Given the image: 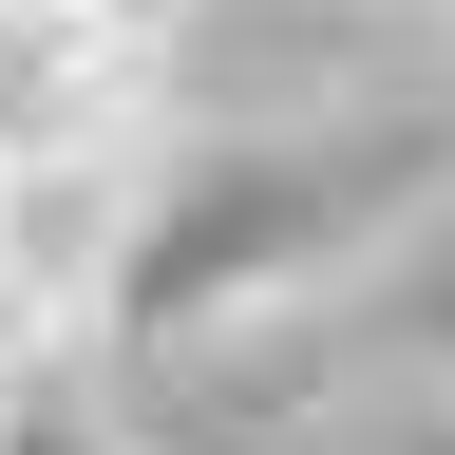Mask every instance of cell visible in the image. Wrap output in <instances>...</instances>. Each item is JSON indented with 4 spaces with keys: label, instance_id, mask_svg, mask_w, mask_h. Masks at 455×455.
Instances as JSON below:
<instances>
[{
    "label": "cell",
    "instance_id": "1",
    "mask_svg": "<svg viewBox=\"0 0 455 455\" xmlns=\"http://www.w3.org/2000/svg\"><path fill=\"white\" fill-rule=\"evenodd\" d=\"M190 0H0V152H95L133 133Z\"/></svg>",
    "mask_w": 455,
    "mask_h": 455
},
{
    "label": "cell",
    "instance_id": "2",
    "mask_svg": "<svg viewBox=\"0 0 455 455\" xmlns=\"http://www.w3.org/2000/svg\"><path fill=\"white\" fill-rule=\"evenodd\" d=\"M114 209H133V133L95 152H0V361H57L114 266Z\"/></svg>",
    "mask_w": 455,
    "mask_h": 455
},
{
    "label": "cell",
    "instance_id": "3",
    "mask_svg": "<svg viewBox=\"0 0 455 455\" xmlns=\"http://www.w3.org/2000/svg\"><path fill=\"white\" fill-rule=\"evenodd\" d=\"M0 455H114V436L57 398V361H0Z\"/></svg>",
    "mask_w": 455,
    "mask_h": 455
}]
</instances>
